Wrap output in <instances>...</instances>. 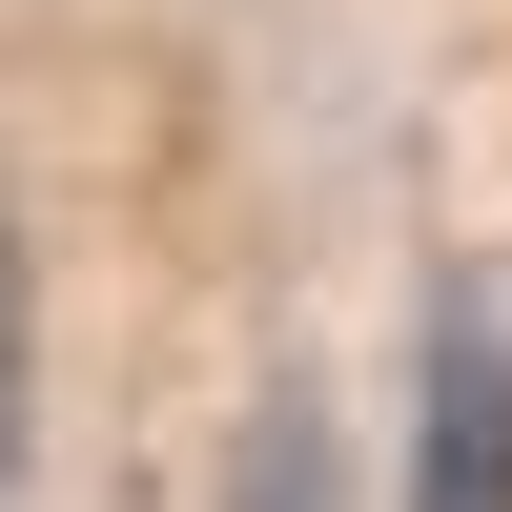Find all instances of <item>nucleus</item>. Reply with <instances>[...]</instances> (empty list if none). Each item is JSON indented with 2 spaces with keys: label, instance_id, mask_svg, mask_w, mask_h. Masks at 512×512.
Returning a JSON list of instances; mask_svg holds the SVG:
<instances>
[{
  "label": "nucleus",
  "instance_id": "1",
  "mask_svg": "<svg viewBox=\"0 0 512 512\" xmlns=\"http://www.w3.org/2000/svg\"><path fill=\"white\" fill-rule=\"evenodd\" d=\"M410 512H512V267L410 308Z\"/></svg>",
  "mask_w": 512,
  "mask_h": 512
},
{
  "label": "nucleus",
  "instance_id": "2",
  "mask_svg": "<svg viewBox=\"0 0 512 512\" xmlns=\"http://www.w3.org/2000/svg\"><path fill=\"white\" fill-rule=\"evenodd\" d=\"M226 512H328V410H308V390H267V431H246Z\"/></svg>",
  "mask_w": 512,
  "mask_h": 512
},
{
  "label": "nucleus",
  "instance_id": "3",
  "mask_svg": "<svg viewBox=\"0 0 512 512\" xmlns=\"http://www.w3.org/2000/svg\"><path fill=\"white\" fill-rule=\"evenodd\" d=\"M0 451H21V267H0Z\"/></svg>",
  "mask_w": 512,
  "mask_h": 512
}]
</instances>
